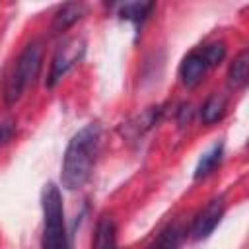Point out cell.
Listing matches in <instances>:
<instances>
[{"mask_svg":"<svg viewBox=\"0 0 249 249\" xmlns=\"http://www.w3.org/2000/svg\"><path fill=\"white\" fill-rule=\"evenodd\" d=\"M247 78H249V53L247 51H241L233 64L230 66V72H228V86L231 89H241L245 84H247Z\"/></svg>","mask_w":249,"mask_h":249,"instance_id":"obj_8","label":"cell"},{"mask_svg":"<svg viewBox=\"0 0 249 249\" xmlns=\"http://www.w3.org/2000/svg\"><path fill=\"white\" fill-rule=\"evenodd\" d=\"M41 62H43L41 45H37V43L27 45L23 49V53L19 54V58L6 82L4 97H6L8 105H14L21 97V93L27 89V86L35 82V78L39 76V70H41Z\"/></svg>","mask_w":249,"mask_h":249,"instance_id":"obj_3","label":"cell"},{"mask_svg":"<svg viewBox=\"0 0 249 249\" xmlns=\"http://www.w3.org/2000/svg\"><path fill=\"white\" fill-rule=\"evenodd\" d=\"M99 142H101V128L99 124L93 123L80 128L70 138L62 158V171H60L62 187H66L68 191H76L86 185L95 165V158L99 154Z\"/></svg>","mask_w":249,"mask_h":249,"instance_id":"obj_1","label":"cell"},{"mask_svg":"<svg viewBox=\"0 0 249 249\" xmlns=\"http://www.w3.org/2000/svg\"><path fill=\"white\" fill-rule=\"evenodd\" d=\"M222 152H224V146L222 144H214L208 152L202 154V158L198 160L196 163V169H195V179H200V177H206L210 175L222 161Z\"/></svg>","mask_w":249,"mask_h":249,"instance_id":"obj_11","label":"cell"},{"mask_svg":"<svg viewBox=\"0 0 249 249\" xmlns=\"http://www.w3.org/2000/svg\"><path fill=\"white\" fill-rule=\"evenodd\" d=\"M224 208H226L224 206V198H212L196 214V218L193 222V230H191L193 237L195 239H206L214 231V228L220 224V220L224 216Z\"/></svg>","mask_w":249,"mask_h":249,"instance_id":"obj_5","label":"cell"},{"mask_svg":"<svg viewBox=\"0 0 249 249\" xmlns=\"http://www.w3.org/2000/svg\"><path fill=\"white\" fill-rule=\"evenodd\" d=\"M14 124L12 123H4V124H0V144H4V142H8L12 136H14Z\"/></svg>","mask_w":249,"mask_h":249,"instance_id":"obj_15","label":"cell"},{"mask_svg":"<svg viewBox=\"0 0 249 249\" xmlns=\"http://www.w3.org/2000/svg\"><path fill=\"white\" fill-rule=\"evenodd\" d=\"M183 237H185V228L181 226V222H173L163 231H160L158 239L148 249H177Z\"/></svg>","mask_w":249,"mask_h":249,"instance_id":"obj_9","label":"cell"},{"mask_svg":"<svg viewBox=\"0 0 249 249\" xmlns=\"http://www.w3.org/2000/svg\"><path fill=\"white\" fill-rule=\"evenodd\" d=\"M41 204H43V218H45L43 239H41L43 249H70L66 224H64L62 196L56 185L53 183L45 185L41 195Z\"/></svg>","mask_w":249,"mask_h":249,"instance_id":"obj_2","label":"cell"},{"mask_svg":"<svg viewBox=\"0 0 249 249\" xmlns=\"http://www.w3.org/2000/svg\"><path fill=\"white\" fill-rule=\"evenodd\" d=\"M84 54V41L82 39H70L64 45H60V49L56 51V54L53 56V64H51V72H49V80L47 86L53 88Z\"/></svg>","mask_w":249,"mask_h":249,"instance_id":"obj_4","label":"cell"},{"mask_svg":"<svg viewBox=\"0 0 249 249\" xmlns=\"http://www.w3.org/2000/svg\"><path fill=\"white\" fill-rule=\"evenodd\" d=\"M198 53L202 54L206 66L210 68V66H216V64H220V62L224 60V56H226V47H224V43H214V45L204 47V49L198 51Z\"/></svg>","mask_w":249,"mask_h":249,"instance_id":"obj_14","label":"cell"},{"mask_svg":"<svg viewBox=\"0 0 249 249\" xmlns=\"http://www.w3.org/2000/svg\"><path fill=\"white\" fill-rule=\"evenodd\" d=\"M84 14H86V6L84 4H64L58 12H56V16H54V19H53V33H62V31H66L68 27H72L76 21H80L82 18H84Z\"/></svg>","mask_w":249,"mask_h":249,"instance_id":"obj_7","label":"cell"},{"mask_svg":"<svg viewBox=\"0 0 249 249\" xmlns=\"http://www.w3.org/2000/svg\"><path fill=\"white\" fill-rule=\"evenodd\" d=\"M93 249H117V228L111 218H101L95 228Z\"/></svg>","mask_w":249,"mask_h":249,"instance_id":"obj_10","label":"cell"},{"mask_svg":"<svg viewBox=\"0 0 249 249\" xmlns=\"http://www.w3.org/2000/svg\"><path fill=\"white\" fill-rule=\"evenodd\" d=\"M152 8H154L152 2H126V4L119 6V16L123 19H130L134 23H140Z\"/></svg>","mask_w":249,"mask_h":249,"instance_id":"obj_13","label":"cell"},{"mask_svg":"<svg viewBox=\"0 0 249 249\" xmlns=\"http://www.w3.org/2000/svg\"><path fill=\"white\" fill-rule=\"evenodd\" d=\"M208 70L202 54L196 51V53H191L183 58L181 66H179V78H181V84L187 86V88H195L196 84H200L204 72Z\"/></svg>","mask_w":249,"mask_h":249,"instance_id":"obj_6","label":"cell"},{"mask_svg":"<svg viewBox=\"0 0 249 249\" xmlns=\"http://www.w3.org/2000/svg\"><path fill=\"white\" fill-rule=\"evenodd\" d=\"M224 111H226V95H222V93H212V95L204 101L202 111H200V117H202V121H204L206 124H214L216 121L222 119Z\"/></svg>","mask_w":249,"mask_h":249,"instance_id":"obj_12","label":"cell"}]
</instances>
